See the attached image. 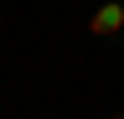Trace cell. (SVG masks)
Returning a JSON list of instances; mask_svg holds the SVG:
<instances>
[{"mask_svg": "<svg viewBox=\"0 0 124 119\" xmlns=\"http://www.w3.org/2000/svg\"><path fill=\"white\" fill-rule=\"evenodd\" d=\"M119 30H124V5H119V0L99 5L94 20H89V35H119Z\"/></svg>", "mask_w": 124, "mask_h": 119, "instance_id": "1", "label": "cell"}, {"mask_svg": "<svg viewBox=\"0 0 124 119\" xmlns=\"http://www.w3.org/2000/svg\"><path fill=\"white\" fill-rule=\"evenodd\" d=\"M109 119H124V114H109Z\"/></svg>", "mask_w": 124, "mask_h": 119, "instance_id": "2", "label": "cell"}]
</instances>
